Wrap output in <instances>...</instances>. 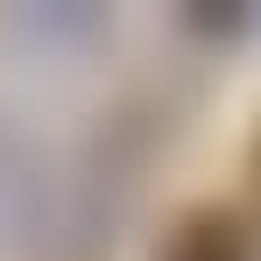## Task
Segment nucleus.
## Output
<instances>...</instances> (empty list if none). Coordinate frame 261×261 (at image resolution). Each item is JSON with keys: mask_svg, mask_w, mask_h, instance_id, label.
I'll return each instance as SVG.
<instances>
[{"mask_svg": "<svg viewBox=\"0 0 261 261\" xmlns=\"http://www.w3.org/2000/svg\"><path fill=\"white\" fill-rule=\"evenodd\" d=\"M163 261H254V247H247L240 219H226V212H198V219H184V226L170 233Z\"/></svg>", "mask_w": 261, "mask_h": 261, "instance_id": "f257e3e1", "label": "nucleus"}]
</instances>
